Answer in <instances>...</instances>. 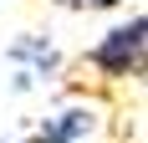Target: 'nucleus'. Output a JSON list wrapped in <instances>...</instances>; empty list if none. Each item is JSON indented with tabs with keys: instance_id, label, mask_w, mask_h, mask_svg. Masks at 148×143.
<instances>
[{
	"instance_id": "7ed1b4c3",
	"label": "nucleus",
	"mask_w": 148,
	"mask_h": 143,
	"mask_svg": "<svg viewBox=\"0 0 148 143\" xmlns=\"http://www.w3.org/2000/svg\"><path fill=\"white\" fill-rule=\"evenodd\" d=\"M10 61L26 67V72H21L26 82H46V77L61 72V56L51 51V41H41V36H21V41L10 46Z\"/></svg>"
},
{
	"instance_id": "20e7f679",
	"label": "nucleus",
	"mask_w": 148,
	"mask_h": 143,
	"mask_svg": "<svg viewBox=\"0 0 148 143\" xmlns=\"http://www.w3.org/2000/svg\"><path fill=\"white\" fill-rule=\"evenodd\" d=\"M61 10H112V5H123V0H56Z\"/></svg>"
},
{
	"instance_id": "f03ea898",
	"label": "nucleus",
	"mask_w": 148,
	"mask_h": 143,
	"mask_svg": "<svg viewBox=\"0 0 148 143\" xmlns=\"http://www.w3.org/2000/svg\"><path fill=\"white\" fill-rule=\"evenodd\" d=\"M97 128V113L92 107H61V113H51L36 128V138H26V143H77V138H87V133Z\"/></svg>"
},
{
	"instance_id": "f257e3e1",
	"label": "nucleus",
	"mask_w": 148,
	"mask_h": 143,
	"mask_svg": "<svg viewBox=\"0 0 148 143\" xmlns=\"http://www.w3.org/2000/svg\"><path fill=\"white\" fill-rule=\"evenodd\" d=\"M143 51H148V21L143 15H128L123 26H112L102 41L82 56V67H87L97 82H112V87L118 82H138V77H143Z\"/></svg>"
}]
</instances>
